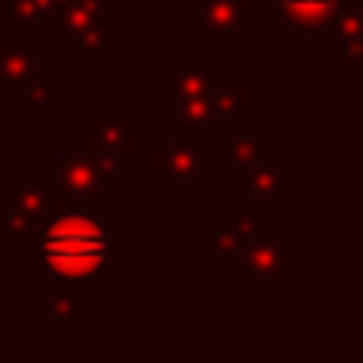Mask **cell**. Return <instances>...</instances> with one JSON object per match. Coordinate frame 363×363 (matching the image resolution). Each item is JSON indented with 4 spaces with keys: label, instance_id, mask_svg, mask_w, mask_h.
Listing matches in <instances>:
<instances>
[{
    "label": "cell",
    "instance_id": "cell-10",
    "mask_svg": "<svg viewBox=\"0 0 363 363\" xmlns=\"http://www.w3.org/2000/svg\"><path fill=\"white\" fill-rule=\"evenodd\" d=\"M267 143L246 139V135H214V164L225 171H246L257 160H264Z\"/></svg>",
    "mask_w": 363,
    "mask_h": 363
},
{
    "label": "cell",
    "instance_id": "cell-24",
    "mask_svg": "<svg viewBox=\"0 0 363 363\" xmlns=\"http://www.w3.org/2000/svg\"><path fill=\"white\" fill-rule=\"evenodd\" d=\"M342 61H345V68H349L352 75H359V68H363V47H356V50L342 54Z\"/></svg>",
    "mask_w": 363,
    "mask_h": 363
},
{
    "label": "cell",
    "instance_id": "cell-5",
    "mask_svg": "<svg viewBox=\"0 0 363 363\" xmlns=\"http://www.w3.org/2000/svg\"><path fill=\"white\" fill-rule=\"evenodd\" d=\"M153 167L164 171L171 182H189V186H200L203 182V146L196 135L174 139L164 150L153 153Z\"/></svg>",
    "mask_w": 363,
    "mask_h": 363
},
{
    "label": "cell",
    "instance_id": "cell-3",
    "mask_svg": "<svg viewBox=\"0 0 363 363\" xmlns=\"http://www.w3.org/2000/svg\"><path fill=\"white\" fill-rule=\"evenodd\" d=\"M54 178H57V193L61 196H68V200H75V203H89V200H96L100 193H104V174L96 171V164H93V157H89V150H72V153H65L61 160H57V171H54Z\"/></svg>",
    "mask_w": 363,
    "mask_h": 363
},
{
    "label": "cell",
    "instance_id": "cell-14",
    "mask_svg": "<svg viewBox=\"0 0 363 363\" xmlns=\"http://www.w3.org/2000/svg\"><path fill=\"white\" fill-rule=\"evenodd\" d=\"M328 36H331V54L335 57L363 47V11L352 8V4H338V11L331 15Z\"/></svg>",
    "mask_w": 363,
    "mask_h": 363
},
{
    "label": "cell",
    "instance_id": "cell-17",
    "mask_svg": "<svg viewBox=\"0 0 363 363\" xmlns=\"http://www.w3.org/2000/svg\"><path fill=\"white\" fill-rule=\"evenodd\" d=\"M211 104L221 118H232V121H246L253 114V93L242 86H214Z\"/></svg>",
    "mask_w": 363,
    "mask_h": 363
},
{
    "label": "cell",
    "instance_id": "cell-20",
    "mask_svg": "<svg viewBox=\"0 0 363 363\" xmlns=\"http://www.w3.org/2000/svg\"><path fill=\"white\" fill-rule=\"evenodd\" d=\"M18 89H22V96L33 100V104H54V100H57V75L33 65V68L26 72V79H22Z\"/></svg>",
    "mask_w": 363,
    "mask_h": 363
},
{
    "label": "cell",
    "instance_id": "cell-7",
    "mask_svg": "<svg viewBox=\"0 0 363 363\" xmlns=\"http://www.w3.org/2000/svg\"><path fill=\"white\" fill-rule=\"evenodd\" d=\"M296 264H299V257L289 246H281L274 235H264V232L246 246V257H242V267H250V274L257 281H281V274Z\"/></svg>",
    "mask_w": 363,
    "mask_h": 363
},
{
    "label": "cell",
    "instance_id": "cell-1",
    "mask_svg": "<svg viewBox=\"0 0 363 363\" xmlns=\"http://www.w3.org/2000/svg\"><path fill=\"white\" fill-rule=\"evenodd\" d=\"M40 228V257L50 278H75L93 281L111 250L121 246V235L107 232L93 214L79 211L75 200L50 193V211Z\"/></svg>",
    "mask_w": 363,
    "mask_h": 363
},
{
    "label": "cell",
    "instance_id": "cell-8",
    "mask_svg": "<svg viewBox=\"0 0 363 363\" xmlns=\"http://www.w3.org/2000/svg\"><path fill=\"white\" fill-rule=\"evenodd\" d=\"M250 0H203V22L200 33L214 40H250V22H246Z\"/></svg>",
    "mask_w": 363,
    "mask_h": 363
},
{
    "label": "cell",
    "instance_id": "cell-26",
    "mask_svg": "<svg viewBox=\"0 0 363 363\" xmlns=\"http://www.w3.org/2000/svg\"><path fill=\"white\" fill-rule=\"evenodd\" d=\"M264 4H267V8H278V0H264Z\"/></svg>",
    "mask_w": 363,
    "mask_h": 363
},
{
    "label": "cell",
    "instance_id": "cell-22",
    "mask_svg": "<svg viewBox=\"0 0 363 363\" xmlns=\"http://www.w3.org/2000/svg\"><path fill=\"white\" fill-rule=\"evenodd\" d=\"M43 15H40V0H11L8 8V22L11 26H36Z\"/></svg>",
    "mask_w": 363,
    "mask_h": 363
},
{
    "label": "cell",
    "instance_id": "cell-18",
    "mask_svg": "<svg viewBox=\"0 0 363 363\" xmlns=\"http://www.w3.org/2000/svg\"><path fill=\"white\" fill-rule=\"evenodd\" d=\"M29 68H33V61H29V50L22 43L4 47L0 50V89H18Z\"/></svg>",
    "mask_w": 363,
    "mask_h": 363
},
{
    "label": "cell",
    "instance_id": "cell-9",
    "mask_svg": "<svg viewBox=\"0 0 363 363\" xmlns=\"http://www.w3.org/2000/svg\"><path fill=\"white\" fill-rule=\"evenodd\" d=\"M86 135H89V146L96 150H111V153H132L139 146V128L135 121L128 118H93L86 125Z\"/></svg>",
    "mask_w": 363,
    "mask_h": 363
},
{
    "label": "cell",
    "instance_id": "cell-12",
    "mask_svg": "<svg viewBox=\"0 0 363 363\" xmlns=\"http://www.w3.org/2000/svg\"><path fill=\"white\" fill-rule=\"evenodd\" d=\"M89 26H104V0H68L61 15H54V40L68 43Z\"/></svg>",
    "mask_w": 363,
    "mask_h": 363
},
{
    "label": "cell",
    "instance_id": "cell-19",
    "mask_svg": "<svg viewBox=\"0 0 363 363\" xmlns=\"http://www.w3.org/2000/svg\"><path fill=\"white\" fill-rule=\"evenodd\" d=\"M4 246H8L11 253H29V250H36V246H40V221H33V218H26V214H15V211H11Z\"/></svg>",
    "mask_w": 363,
    "mask_h": 363
},
{
    "label": "cell",
    "instance_id": "cell-11",
    "mask_svg": "<svg viewBox=\"0 0 363 363\" xmlns=\"http://www.w3.org/2000/svg\"><path fill=\"white\" fill-rule=\"evenodd\" d=\"M174 121L186 128L196 139L218 135L221 128V114L214 111L211 96H186V100H174Z\"/></svg>",
    "mask_w": 363,
    "mask_h": 363
},
{
    "label": "cell",
    "instance_id": "cell-23",
    "mask_svg": "<svg viewBox=\"0 0 363 363\" xmlns=\"http://www.w3.org/2000/svg\"><path fill=\"white\" fill-rule=\"evenodd\" d=\"M89 157H93V164H96V171L104 174V182H118V178H121V160H118V153H111V150H96V146H89Z\"/></svg>",
    "mask_w": 363,
    "mask_h": 363
},
{
    "label": "cell",
    "instance_id": "cell-6",
    "mask_svg": "<svg viewBox=\"0 0 363 363\" xmlns=\"http://www.w3.org/2000/svg\"><path fill=\"white\" fill-rule=\"evenodd\" d=\"M40 313L54 320V328H72V320L86 317L89 313V289L86 281H75V278H54V292L43 296L40 303Z\"/></svg>",
    "mask_w": 363,
    "mask_h": 363
},
{
    "label": "cell",
    "instance_id": "cell-15",
    "mask_svg": "<svg viewBox=\"0 0 363 363\" xmlns=\"http://www.w3.org/2000/svg\"><path fill=\"white\" fill-rule=\"evenodd\" d=\"M4 196H8L15 214H26L33 221H43L47 211H50V193L43 186H33V182H11L4 189Z\"/></svg>",
    "mask_w": 363,
    "mask_h": 363
},
{
    "label": "cell",
    "instance_id": "cell-13",
    "mask_svg": "<svg viewBox=\"0 0 363 363\" xmlns=\"http://www.w3.org/2000/svg\"><path fill=\"white\" fill-rule=\"evenodd\" d=\"M171 96L174 100H186V96H211L214 93V75L203 68V57L200 54H189L186 61H182L178 72H171Z\"/></svg>",
    "mask_w": 363,
    "mask_h": 363
},
{
    "label": "cell",
    "instance_id": "cell-25",
    "mask_svg": "<svg viewBox=\"0 0 363 363\" xmlns=\"http://www.w3.org/2000/svg\"><path fill=\"white\" fill-rule=\"evenodd\" d=\"M65 4H68V0H40V15L43 18H54V15H61Z\"/></svg>",
    "mask_w": 363,
    "mask_h": 363
},
{
    "label": "cell",
    "instance_id": "cell-4",
    "mask_svg": "<svg viewBox=\"0 0 363 363\" xmlns=\"http://www.w3.org/2000/svg\"><path fill=\"white\" fill-rule=\"evenodd\" d=\"M338 4H345V0H278L281 36L285 40H310L317 33H328Z\"/></svg>",
    "mask_w": 363,
    "mask_h": 363
},
{
    "label": "cell",
    "instance_id": "cell-2",
    "mask_svg": "<svg viewBox=\"0 0 363 363\" xmlns=\"http://www.w3.org/2000/svg\"><path fill=\"white\" fill-rule=\"evenodd\" d=\"M264 232L260 218H218V225L211 232L200 235V246L221 264V267H242L246 246Z\"/></svg>",
    "mask_w": 363,
    "mask_h": 363
},
{
    "label": "cell",
    "instance_id": "cell-16",
    "mask_svg": "<svg viewBox=\"0 0 363 363\" xmlns=\"http://www.w3.org/2000/svg\"><path fill=\"white\" fill-rule=\"evenodd\" d=\"M246 171H250V200H257V203H278L285 196V174L278 167L257 160Z\"/></svg>",
    "mask_w": 363,
    "mask_h": 363
},
{
    "label": "cell",
    "instance_id": "cell-21",
    "mask_svg": "<svg viewBox=\"0 0 363 363\" xmlns=\"http://www.w3.org/2000/svg\"><path fill=\"white\" fill-rule=\"evenodd\" d=\"M68 43H72V50L82 54V57H100V54H104V26H89V29L75 33Z\"/></svg>",
    "mask_w": 363,
    "mask_h": 363
}]
</instances>
